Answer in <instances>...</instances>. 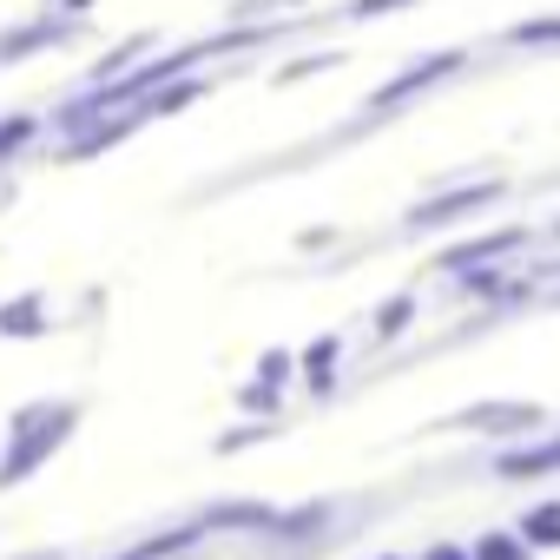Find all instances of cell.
Listing matches in <instances>:
<instances>
[{
    "mask_svg": "<svg viewBox=\"0 0 560 560\" xmlns=\"http://www.w3.org/2000/svg\"><path fill=\"white\" fill-rule=\"evenodd\" d=\"M553 237H560V224H553Z\"/></svg>",
    "mask_w": 560,
    "mask_h": 560,
    "instance_id": "26",
    "label": "cell"
},
{
    "mask_svg": "<svg viewBox=\"0 0 560 560\" xmlns=\"http://www.w3.org/2000/svg\"><path fill=\"white\" fill-rule=\"evenodd\" d=\"M501 47H514V54H560V14H540V21L508 27Z\"/></svg>",
    "mask_w": 560,
    "mask_h": 560,
    "instance_id": "15",
    "label": "cell"
},
{
    "mask_svg": "<svg viewBox=\"0 0 560 560\" xmlns=\"http://www.w3.org/2000/svg\"><path fill=\"white\" fill-rule=\"evenodd\" d=\"M47 330H54L47 291H21V298L0 304V337H8V343H34V337H47Z\"/></svg>",
    "mask_w": 560,
    "mask_h": 560,
    "instance_id": "11",
    "label": "cell"
},
{
    "mask_svg": "<svg viewBox=\"0 0 560 560\" xmlns=\"http://www.w3.org/2000/svg\"><path fill=\"white\" fill-rule=\"evenodd\" d=\"M86 422V402L80 396H34L8 416V429H0V494L27 488Z\"/></svg>",
    "mask_w": 560,
    "mask_h": 560,
    "instance_id": "1",
    "label": "cell"
},
{
    "mask_svg": "<svg viewBox=\"0 0 560 560\" xmlns=\"http://www.w3.org/2000/svg\"><path fill=\"white\" fill-rule=\"evenodd\" d=\"M514 185L501 178V172H488V178H455V185H442V191H429V198H416L409 211H402V224H396V237H435V231H455V224H475L481 211H494L501 198H508Z\"/></svg>",
    "mask_w": 560,
    "mask_h": 560,
    "instance_id": "3",
    "label": "cell"
},
{
    "mask_svg": "<svg viewBox=\"0 0 560 560\" xmlns=\"http://www.w3.org/2000/svg\"><path fill=\"white\" fill-rule=\"evenodd\" d=\"M468 60H475L468 47H442V54H422V60H409L402 73H389V80H383V86H376V93H370V100L357 106V119H350V126H343V132H337L330 145H350V139H363V132L389 126V119H396L402 106H416V100H429L435 86H448V80H455V73L468 67Z\"/></svg>",
    "mask_w": 560,
    "mask_h": 560,
    "instance_id": "2",
    "label": "cell"
},
{
    "mask_svg": "<svg viewBox=\"0 0 560 560\" xmlns=\"http://www.w3.org/2000/svg\"><path fill=\"white\" fill-rule=\"evenodd\" d=\"M284 435V416H250V422H237L231 435H211V455H244V448H257V442H277Z\"/></svg>",
    "mask_w": 560,
    "mask_h": 560,
    "instance_id": "13",
    "label": "cell"
},
{
    "mask_svg": "<svg viewBox=\"0 0 560 560\" xmlns=\"http://www.w3.org/2000/svg\"><path fill=\"white\" fill-rule=\"evenodd\" d=\"M67 40H80V21L73 14H34V21H21L14 34H0V67H21V60H34V54H47V47H67Z\"/></svg>",
    "mask_w": 560,
    "mask_h": 560,
    "instance_id": "7",
    "label": "cell"
},
{
    "mask_svg": "<svg viewBox=\"0 0 560 560\" xmlns=\"http://www.w3.org/2000/svg\"><path fill=\"white\" fill-rule=\"evenodd\" d=\"M343 514H350V501H343V494H317V501H298V508H277V521L257 534V547L317 553V547L343 540Z\"/></svg>",
    "mask_w": 560,
    "mask_h": 560,
    "instance_id": "4",
    "label": "cell"
},
{
    "mask_svg": "<svg viewBox=\"0 0 560 560\" xmlns=\"http://www.w3.org/2000/svg\"><path fill=\"white\" fill-rule=\"evenodd\" d=\"M402 8H422V0H350V8H337V21L343 27H363V21H389Z\"/></svg>",
    "mask_w": 560,
    "mask_h": 560,
    "instance_id": "20",
    "label": "cell"
},
{
    "mask_svg": "<svg viewBox=\"0 0 560 560\" xmlns=\"http://www.w3.org/2000/svg\"><path fill=\"white\" fill-rule=\"evenodd\" d=\"M514 534L534 547V553H547V547H560V501H534V508H521V521H514Z\"/></svg>",
    "mask_w": 560,
    "mask_h": 560,
    "instance_id": "14",
    "label": "cell"
},
{
    "mask_svg": "<svg viewBox=\"0 0 560 560\" xmlns=\"http://www.w3.org/2000/svg\"><path fill=\"white\" fill-rule=\"evenodd\" d=\"M422 560H468V547H462V540H435Z\"/></svg>",
    "mask_w": 560,
    "mask_h": 560,
    "instance_id": "22",
    "label": "cell"
},
{
    "mask_svg": "<svg viewBox=\"0 0 560 560\" xmlns=\"http://www.w3.org/2000/svg\"><path fill=\"white\" fill-rule=\"evenodd\" d=\"M298 383H304L311 402H330V396L343 389V337H337V330L298 350Z\"/></svg>",
    "mask_w": 560,
    "mask_h": 560,
    "instance_id": "9",
    "label": "cell"
},
{
    "mask_svg": "<svg viewBox=\"0 0 560 560\" xmlns=\"http://www.w3.org/2000/svg\"><path fill=\"white\" fill-rule=\"evenodd\" d=\"M442 435H501V442H527L547 429V409L540 402H468L455 416L435 422Z\"/></svg>",
    "mask_w": 560,
    "mask_h": 560,
    "instance_id": "5",
    "label": "cell"
},
{
    "mask_svg": "<svg viewBox=\"0 0 560 560\" xmlns=\"http://www.w3.org/2000/svg\"><path fill=\"white\" fill-rule=\"evenodd\" d=\"M376 560H402V553H376Z\"/></svg>",
    "mask_w": 560,
    "mask_h": 560,
    "instance_id": "25",
    "label": "cell"
},
{
    "mask_svg": "<svg viewBox=\"0 0 560 560\" xmlns=\"http://www.w3.org/2000/svg\"><path fill=\"white\" fill-rule=\"evenodd\" d=\"M468 560H534V547L514 527H488V534L468 540Z\"/></svg>",
    "mask_w": 560,
    "mask_h": 560,
    "instance_id": "17",
    "label": "cell"
},
{
    "mask_svg": "<svg viewBox=\"0 0 560 560\" xmlns=\"http://www.w3.org/2000/svg\"><path fill=\"white\" fill-rule=\"evenodd\" d=\"M40 132H47V119H40V113H8V119H0V165H14Z\"/></svg>",
    "mask_w": 560,
    "mask_h": 560,
    "instance_id": "16",
    "label": "cell"
},
{
    "mask_svg": "<svg viewBox=\"0 0 560 560\" xmlns=\"http://www.w3.org/2000/svg\"><path fill=\"white\" fill-rule=\"evenodd\" d=\"M8 560H73L67 547H27V553H8Z\"/></svg>",
    "mask_w": 560,
    "mask_h": 560,
    "instance_id": "23",
    "label": "cell"
},
{
    "mask_svg": "<svg viewBox=\"0 0 560 560\" xmlns=\"http://www.w3.org/2000/svg\"><path fill=\"white\" fill-rule=\"evenodd\" d=\"M527 244H534V231H527V224H494L488 237H468V244L442 250V257H435V270H442V277H455V270H475V264H514V250H527Z\"/></svg>",
    "mask_w": 560,
    "mask_h": 560,
    "instance_id": "6",
    "label": "cell"
},
{
    "mask_svg": "<svg viewBox=\"0 0 560 560\" xmlns=\"http://www.w3.org/2000/svg\"><path fill=\"white\" fill-rule=\"evenodd\" d=\"M250 376H257L264 389H291V383H298V350H284V343H277V350H264Z\"/></svg>",
    "mask_w": 560,
    "mask_h": 560,
    "instance_id": "19",
    "label": "cell"
},
{
    "mask_svg": "<svg viewBox=\"0 0 560 560\" xmlns=\"http://www.w3.org/2000/svg\"><path fill=\"white\" fill-rule=\"evenodd\" d=\"M237 402H244L250 416H284V389H264L257 376H250V383L237 389Z\"/></svg>",
    "mask_w": 560,
    "mask_h": 560,
    "instance_id": "21",
    "label": "cell"
},
{
    "mask_svg": "<svg viewBox=\"0 0 560 560\" xmlns=\"http://www.w3.org/2000/svg\"><path fill=\"white\" fill-rule=\"evenodd\" d=\"M191 521H198L205 534H264V527L277 521V501H264V494H218V501H205Z\"/></svg>",
    "mask_w": 560,
    "mask_h": 560,
    "instance_id": "8",
    "label": "cell"
},
{
    "mask_svg": "<svg viewBox=\"0 0 560 560\" xmlns=\"http://www.w3.org/2000/svg\"><path fill=\"white\" fill-rule=\"evenodd\" d=\"M416 317H422V291H416V284H402V291H389V298L376 304V317H370V337H376V343H402Z\"/></svg>",
    "mask_w": 560,
    "mask_h": 560,
    "instance_id": "12",
    "label": "cell"
},
{
    "mask_svg": "<svg viewBox=\"0 0 560 560\" xmlns=\"http://www.w3.org/2000/svg\"><path fill=\"white\" fill-rule=\"evenodd\" d=\"M298 244H304V250H330V244H337V231H304Z\"/></svg>",
    "mask_w": 560,
    "mask_h": 560,
    "instance_id": "24",
    "label": "cell"
},
{
    "mask_svg": "<svg viewBox=\"0 0 560 560\" xmlns=\"http://www.w3.org/2000/svg\"><path fill=\"white\" fill-rule=\"evenodd\" d=\"M350 54H337V47H324V54H298L291 67H277L270 73V86H298V80H311V73H337Z\"/></svg>",
    "mask_w": 560,
    "mask_h": 560,
    "instance_id": "18",
    "label": "cell"
},
{
    "mask_svg": "<svg viewBox=\"0 0 560 560\" xmlns=\"http://www.w3.org/2000/svg\"><path fill=\"white\" fill-rule=\"evenodd\" d=\"M205 540H211V534H205V527H198V521L185 514L178 527H159V534H145V540H126V547H119L113 560H191V553H198Z\"/></svg>",
    "mask_w": 560,
    "mask_h": 560,
    "instance_id": "10",
    "label": "cell"
}]
</instances>
